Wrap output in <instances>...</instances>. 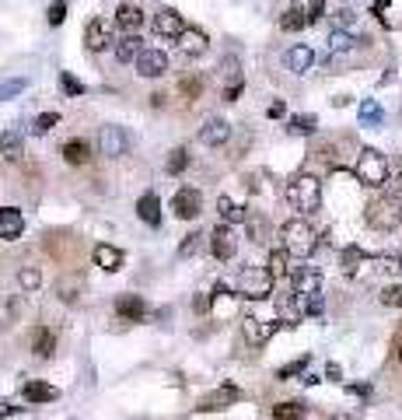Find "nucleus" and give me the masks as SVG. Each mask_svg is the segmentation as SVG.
I'll use <instances>...</instances> for the list:
<instances>
[{
  "label": "nucleus",
  "instance_id": "1",
  "mask_svg": "<svg viewBox=\"0 0 402 420\" xmlns=\"http://www.w3.org/2000/svg\"><path fill=\"white\" fill-rule=\"evenodd\" d=\"M283 196H287V203H291L294 210H301V214H315V210L322 207V182L315 175L301 172V175H294L291 182H287Z\"/></svg>",
  "mask_w": 402,
  "mask_h": 420
},
{
  "label": "nucleus",
  "instance_id": "2",
  "mask_svg": "<svg viewBox=\"0 0 402 420\" xmlns=\"http://www.w3.org/2000/svg\"><path fill=\"white\" fill-rule=\"evenodd\" d=\"M280 238H283V249L291 252L294 259H308V256L318 249V231H315L305 218L287 221V225L280 228Z\"/></svg>",
  "mask_w": 402,
  "mask_h": 420
},
{
  "label": "nucleus",
  "instance_id": "3",
  "mask_svg": "<svg viewBox=\"0 0 402 420\" xmlns=\"http://www.w3.org/2000/svg\"><path fill=\"white\" fill-rule=\"evenodd\" d=\"M388 169H392V162H388L381 151H374V147H364V151L357 154V165H354L357 179H361L367 189L388 186Z\"/></svg>",
  "mask_w": 402,
  "mask_h": 420
},
{
  "label": "nucleus",
  "instance_id": "4",
  "mask_svg": "<svg viewBox=\"0 0 402 420\" xmlns=\"http://www.w3.org/2000/svg\"><path fill=\"white\" fill-rule=\"evenodd\" d=\"M364 221L374 228V231H395L402 225V207H399V196L385 193V196H374L364 210Z\"/></svg>",
  "mask_w": 402,
  "mask_h": 420
},
{
  "label": "nucleus",
  "instance_id": "5",
  "mask_svg": "<svg viewBox=\"0 0 402 420\" xmlns=\"http://www.w3.org/2000/svg\"><path fill=\"white\" fill-rule=\"evenodd\" d=\"M273 274L262 267V270H245L242 274V284H238V294L242 298H249V301H262V298H269L273 294Z\"/></svg>",
  "mask_w": 402,
  "mask_h": 420
},
{
  "label": "nucleus",
  "instance_id": "6",
  "mask_svg": "<svg viewBox=\"0 0 402 420\" xmlns=\"http://www.w3.org/2000/svg\"><path fill=\"white\" fill-rule=\"evenodd\" d=\"M98 151H102L105 158H123V154L130 151L126 130H123V126H102V133H98Z\"/></svg>",
  "mask_w": 402,
  "mask_h": 420
},
{
  "label": "nucleus",
  "instance_id": "7",
  "mask_svg": "<svg viewBox=\"0 0 402 420\" xmlns=\"http://www.w3.org/2000/svg\"><path fill=\"white\" fill-rule=\"evenodd\" d=\"M154 32H157L161 39H168V42H175V39H182L186 21H182V15H179L175 8H161V11L154 15Z\"/></svg>",
  "mask_w": 402,
  "mask_h": 420
},
{
  "label": "nucleus",
  "instance_id": "8",
  "mask_svg": "<svg viewBox=\"0 0 402 420\" xmlns=\"http://www.w3.org/2000/svg\"><path fill=\"white\" fill-rule=\"evenodd\" d=\"M210 252H213L217 259H235V252H238L235 225H220V228H213V235H210Z\"/></svg>",
  "mask_w": 402,
  "mask_h": 420
},
{
  "label": "nucleus",
  "instance_id": "9",
  "mask_svg": "<svg viewBox=\"0 0 402 420\" xmlns=\"http://www.w3.org/2000/svg\"><path fill=\"white\" fill-rule=\"evenodd\" d=\"M291 277H294V294H298L301 301L322 294V274H318L315 267H298Z\"/></svg>",
  "mask_w": 402,
  "mask_h": 420
},
{
  "label": "nucleus",
  "instance_id": "10",
  "mask_svg": "<svg viewBox=\"0 0 402 420\" xmlns=\"http://www.w3.org/2000/svg\"><path fill=\"white\" fill-rule=\"evenodd\" d=\"M164 70H168L164 49H144L140 57H137V74H140V77H161Z\"/></svg>",
  "mask_w": 402,
  "mask_h": 420
},
{
  "label": "nucleus",
  "instance_id": "11",
  "mask_svg": "<svg viewBox=\"0 0 402 420\" xmlns=\"http://www.w3.org/2000/svg\"><path fill=\"white\" fill-rule=\"evenodd\" d=\"M200 207H203V196L196 189H179L175 200H171V210H175V218H182V221L200 218Z\"/></svg>",
  "mask_w": 402,
  "mask_h": 420
},
{
  "label": "nucleus",
  "instance_id": "12",
  "mask_svg": "<svg viewBox=\"0 0 402 420\" xmlns=\"http://www.w3.org/2000/svg\"><path fill=\"white\" fill-rule=\"evenodd\" d=\"M238 399H242V389H235V385H220V389H213L210 396L200 399V410H203V413H210V410H224V406H231V403H238Z\"/></svg>",
  "mask_w": 402,
  "mask_h": 420
},
{
  "label": "nucleus",
  "instance_id": "13",
  "mask_svg": "<svg viewBox=\"0 0 402 420\" xmlns=\"http://www.w3.org/2000/svg\"><path fill=\"white\" fill-rule=\"evenodd\" d=\"M21 231H25L21 210H15V207H0V238H4V242H15V238H21Z\"/></svg>",
  "mask_w": 402,
  "mask_h": 420
},
{
  "label": "nucleus",
  "instance_id": "14",
  "mask_svg": "<svg viewBox=\"0 0 402 420\" xmlns=\"http://www.w3.org/2000/svg\"><path fill=\"white\" fill-rule=\"evenodd\" d=\"M242 333H245V340L249 343H266L273 333H276V323H262V319H256V315H245L242 319Z\"/></svg>",
  "mask_w": 402,
  "mask_h": 420
},
{
  "label": "nucleus",
  "instance_id": "15",
  "mask_svg": "<svg viewBox=\"0 0 402 420\" xmlns=\"http://www.w3.org/2000/svg\"><path fill=\"white\" fill-rule=\"evenodd\" d=\"M84 46H88L91 52H102L105 46H112L108 25H105L102 18H91V21H88V28H84Z\"/></svg>",
  "mask_w": 402,
  "mask_h": 420
},
{
  "label": "nucleus",
  "instance_id": "16",
  "mask_svg": "<svg viewBox=\"0 0 402 420\" xmlns=\"http://www.w3.org/2000/svg\"><path fill=\"white\" fill-rule=\"evenodd\" d=\"M227 137H231V126H227L224 120H207L203 130H200V140L207 147H220V144H227Z\"/></svg>",
  "mask_w": 402,
  "mask_h": 420
},
{
  "label": "nucleus",
  "instance_id": "17",
  "mask_svg": "<svg viewBox=\"0 0 402 420\" xmlns=\"http://www.w3.org/2000/svg\"><path fill=\"white\" fill-rule=\"evenodd\" d=\"M140 52H144V39H140L137 32H126V35L116 42V60H119V64H133Z\"/></svg>",
  "mask_w": 402,
  "mask_h": 420
},
{
  "label": "nucleus",
  "instance_id": "18",
  "mask_svg": "<svg viewBox=\"0 0 402 420\" xmlns=\"http://www.w3.org/2000/svg\"><path fill=\"white\" fill-rule=\"evenodd\" d=\"M21 154H25V140H21L18 130L0 133V158H4V162H21Z\"/></svg>",
  "mask_w": 402,
  "mask_h": 420
},
{
  "label": "nucleus",
  "instance_id": "19",
  "mask_svg": "<svg viewBox=\"0 0 402 420\" xmlns=\"http://www.w3.org/2000/svg\"><path fill=\"white\" fill-rule=\"evenodd\" d=\"M137 214H140L144 225L157 228V225H161V200H157L154 193H144V196L137 200Z\"/></svg>",
  "mask_w": 402,
  "mask_h": 420
},
{
  "label": "nucleus",
  "instance_id": "20",
  "mask_svg": "<svg viewBox=\"0 0 402 420\" xmlns=\"http://www.w3.org/2000/svg\"><path fill=\"white\" fill-rule=\"evenodd\" d=\"M312 64H315L312 46H291V49H287V67H291L294 74H305Z\"/></svg>",
  "mask_w": 402,
  "mask_h": 420
},
{
  "label": "nucleus",
  "instance_id": "21",
  "mask_svg": "<svg viewBox=\"0 0 402 420\" xmlns=\"http://www.w3.org/2000/svg\"><path fill=\"white\" fill-rule=\"evenodd\" d=\"M144 312H147L144 298H137V294H119L116 298V315L119 319H140Z\"/></svg>",
  "mask_w": 402,
  "mask_h": 420
},
{
  "label": "nucleus",
  "instance_id": "22",
  "mask_svg": "<svg viewBox=\"0 0 402 420\" xmlns=\"http://www.w3.org/2000/svg\"><path fill=\"white\" fill-rule=\"evenodd\" d=\"M95 262H98L105 274H116V270L123 267V252H119L116 245H98V249H95Z\"/></svg>",
  "mask_w": 402,
  "mask_h": 420
},
{
  "label": "nucleus",
  "instance_id": "23",
  "mask_svg": "<svg viewBox=\"0 0 402 420\" xmlns=\"http://www.w3.org/2000/svg\"><path fill=\"white\" fill-rule=\"evenodd\" d=\"M179 46H182L186 57H203L210 42H207V35H203L200 28H186V32H182V39H179Z\"/></svg>",
  "mask_w": 402,
  "mask_h": 420
},
{
  "label": "nucleus",
  "instance_id": "24",
  "mask_svg": "<svg viewBox=\"0 0 402 420\" xmlns=\"http://www.w3.org/2000/svg\"><path fill=\"white\" fill-rule=\"evenodd\" d=\"M64 162H67V165H88V162H91L88 140H67V144H64Z\"/></svg>",
  "mask_w": 402,
  "mask_h": 420
},
{
  "label": "nucleus",
  "instance_id": "25",
  "mask_svg": "<svg viewBox=\"0 0 402 420\" xmlns=\"http://www.w3.org/2000/svg\"><path fill=\"white\" fill-rule=\"evenodd\" d=\"M238 291H227L224 284H217V291H213V312L217 315H231L235 312V305H238Z\"/></svg>",
  "mask_w": 402,
  "mask_h": 420
},
{
  "label": "nucleus",
  "instance_id": "26",
  "mask_svg": "<svg viewBox=\"0 0 402 420\" xmlns=\"http://www.w3.org/2000/svg\"><path fill=\"white\" fill-rule=\"evenodd\" d=\"M21 396H25L28 403H52V399L60 396V392H56L52 385H46V382H25Z\"/></svg>",
  "mask_w": 402,
  "mask_h": 420
},
{
  "label": "nucleus",
  "instance_id": "27",
  "mask_svg": "<svg viewBox=\"0 0 402 420\" xmlns=\"http://www.w3.org/2000/svg\"><path fill=\"white\" fill-rule=\"evenodd\" d=\"M217 210H220L224 225H242L245 221V207H238L231 196H217Z\"/></svg>",
  "mask_w": 402,
  "mask_h": 420
},
{
  "label": "nucleus",
  "instance_id": "28",
  "mask_svg": "<svg viewBox=\"0 0 402 420\" xmlns=\"http://www.w3.org/2000/svg\"><path fill=\"white\" fill-rule=\"evenodd\" d=\"M52 350H56V336H52L46 326H39V330L32 333V354H35V357H52Z\"/></svg>",
  "mask_w": 402,
  "mask_h": 420
},
{
  "label": "nucleus",
  "instance_id": "29",
  "mask_svg": "<svg viewBox=\"0 0 402 420\" xmlns=\"http://www.w3.org/2000/svg\"><path fill=\"white\" fill-rule=\"evenodd\" d=\"M116 21H119L126 32H137V28L144 25V11H140L137 4H119V11H116Z\"/></svg>",
  "mask_w": 402,
  "mask_h": 420
},
{
  "label": "nucleus",
  "instance_id": "30",
  "mask_svg": "<svg viewBox=\"0 0 402 420\" xmlns=\"http://www.w3.org/2000/svg\"><path fill=\"white\" fill-rule=\"evenodd\" d=\"M287 262H291V252H287V249H273V252H269V259H266V270H269V274L280 280L287 270H291Z\"/></svg>",
  "mask_w": 402,
  "mask_h": 420
},
{
  "label": "nucleus",
  "instance_id": "31",
  "mask_svg": "<svg viewBox=\"0 0 402 420\" xmlns=\"http://www.w3.org/2000/svg\"><path fill=\"white\" fill-rule=\"evenodd\" d=\"M364 249H357V245H350V249H343V274H347V277H354L361 267H364Z\"/></svg>",
  "mask_w": 402,
  "mask_h": 420
},
{
  "label": "nucleus",
  "instance_id": "32",
  "mask_svg": "<svg viewBox=\"0 0 402 420\" xmlns=\"http://www.w3.org/2000/svg\"><path fill=\"white\" fill-rule=\"evenodd\" d=\"M305 25H308V15H305L301 8L283 11V18H280V28H283V32H301Z\"/></svg>",
  "mask_w": 402,
  "mask_h": 420
},
{
  "label": "nucleus",
  "instance_id": "33",
  "mask_svg": "<svg viewBox=\"0 0 402 420\" xmlns=\"http://www.w3.org/2000/svg\"><path fill=\"white\" fill-rule=\"evenodd\" d=\"M381 120H385L381 105H378L374 98H364V102H361V123H364V126H378Z\"/></svg>",
  "mask_w": 402,
  "mask_h": 420
},
{
  "label": "nucleus",
  "instance_id": "34",
  "mask_svg": "<svg viewBox=\"0 0 402 420\" xmlns=\"http://www.w3.org/2000/svg\"><path fill=\"white\" fill-rule=\"evenodd\" d=\"M301 417H305V403H298V399L273 406V420H301Z\"/></svg>",
  "mask_w": 402,
  "mask_h": 420
},
{
  "label": "nucleus",
  "instance_id": "35",
  "mask_svg": "<svg viewBox=\"0 0 402 420\" xmlns=\"http://www.w3.org/2000/svg\"><path fill=\"white\" fill-rule=\"evenodd\" d=\"M357 46V39L347 32V28H332V35H329V49L332 52H347V49H354Z\"/></svg>",
  "mask_w": 402,
  "mask_h": 420
},
{
  "label": "nucleus",
  "instance_id": "36",
  "mask_svg": "<svg viewBox=\"0 0 402 420\" xmlns=\"http://www.w3.org/2000/svg\"><path fill=\"white\" fill-rule=\"evenodd\" d=\"M186 165H189V151H186V147H175V151H171V158L164 162L168 175H182V172H186Z\"/></svg>",
  "mask_w": 402,
  "mask_h": 420
},
{
  "label": "nucleus",
  "instance_id": "37",
  "mask_svg": "<svg viewBox=\"0 0 402 420\" xmlns=\"http://www.w3.org/2000/svg\"><path fill=\"white\" fill-rule=\"evenodd\" d=\"M179 88H182V95H186L189 102H196V98L203 95V77H200V74H186V77L179 81Z\"/></svg>",
  "mask_w": 402,
  "mask_h": 420
},
{
  "label": "nucleus",
  "instance_id": "38",
  "mask_svg": "<svg viewBox=\"0 0 402 420\" xmlns=\"http://www.w3.org/2000/svg\"><path fill=\"white\" fill-rule=\"evenodd\" d=\"M388 193L402 196V154L392 158V169H388Z\"/></svg>",
  "mask_w": 402,
  "mask_h": 420
},
{
  "label": "nucleus",
  "instance_id": "39",
  "mask_svg": "<svg viewBox=\"0 0 402 420\" xmlns=\"http://www.w3.org/2000/svg\"><path fill=\"white\" fill-rule=\"evenodd\" d=\"M378 267L385 270V274H399L402 270V252L395 249V252H381L378 256Z\"/></svg>",
  "mask_w": 402,
  "mask_h": 420
},
{
  "label": "nucleus",
  "instance_id": "40",
  "mask_svg": "<svg viewBox=\"0 0 402 420\" xmlns=\"http://www.w3.org/2000/svg\"><path fill=\"white\" fill-rule=\"evenodd\" d=\"M315 126H318L315 116H294L291 120V133H315Z\"/></svg>",
  "mask_w": 402,
  "mask_h": 420
},
{
  "label": "nucleus",
  "instance_id": "41",
  "mask_svg": "<svg viewBox=\"0 0 402 420\" xmlns=\"http://www.w3.org/2000/svg\"><path fill=\"white\" fill-rule=\"evenodd\" d=\"M381 305H388V308H402V287H399V284L385 287V291H381Z\"/></svg>",
  "mask_w": 402,
  "mask_h": 420
},
{
  "label": "nucleus",
  "instance_id": "42",
  "mask_svg": "<svg viewBox=\"0 0 402 420\" xmlns=\"http://www.w3.org/2000/svg\"><path fill=\"white\" fill-rule=\"evenodd\" d=\"M56 123H60V116H56V113H42V116L35 120V126H32V130H35V133L42 137V133H49V130H52Z\"/></svg>",
  "mask_w": 402,
  "mask_h": 420
},
{
  "label": "nucleus",
  "instance_id": "43",
  "mask_svg": "<svg viewBox=\"0 0 402 420\" xmlns=\"http://www.w3.org/2000/svg\"><path fill=\"white\" fill-rule=\"evenodd\" d=\"M305 368H308V357H298V361H291L287 368H280V372H276V379H291V375H301Z\"/></svg>",
  "mask_w": 402,
  "mask_h": 420
},
{
  "label": "nucleus",
  "instance_id": "44",
  "mask_svg": "<svg viewBox=\"0 0 402 420\" xmlns=\"http://www.w3.org/2000/svg\"><path fill=\"white\" fill-rule=\"evenodd\" d=\"M220 74L231 81V84H238V57H224V64H220Z\"/></svg>",
  "mask_w": 402,
  "mask_h": 420
},
{
  "label": "nucleus",
  "instance_id": "45",
  "mask_svg": "<svg viewBox=\"0 0 402 420\" xmlns=\"http://www.w3.org/2000/svg\"><path fill=\"white\" fill-rule=\"evenodd\" d=\"M354 21H357V15H354L350 8H339V11L332 15V25H336V28H350Z\"/></svg>",
  "mask_w": 402,
  "mask_h": 420
},
{
  "label": "nucleus",
  "instance_id": "46",
  "mask_svg": "<svg viewBox=\"0 0 402 420\" xmlns=\"http://www.w3.org/2000/svg\"><path fill=\"white\" fill-rule=\"evenodd\" d=\"M18 280H21V287H25V291H35V287L42 284V274H39V270H21V274H18Z\"/></svg>",
  "mask_w": 402,
  "mask_h": 420
},
{
  "label": "nucleus",
  "instance_id": "47",
  "mask_svg": "<svg viewBox=\"0 0 402 420\" xmlns=\"http://www.w3.org/2000/svg\"><path fill=\"white\" fill-rule=\"evenodd\" d=\"M46 18H49V25H64V18H67V4H64V0H56Z\"/></svg>",
  "mask_w": 402,
  "mask_h": 420
},
{
  "label": "nucleus",
  "instance_id": "48",
  "mask_svg": "<svg viewBox=\"0 0 402 420\" xmlns=\"http://www.w3.org/2000/svg\"><path fill=\"white\" fill-rule=\"evenodd\" d=\"M60 88H64L67 95H84V84H81L77 77H70V74H64V77H60Z\"/></svg>",
  "mask_w": 402,
  "mask_h": 420
},
{
  "label": "nucleus",
  "instance_id": "49",
  "mask_svg": "<svg viewBox=\"0 0 402 420\" xmlns=\"http://www.w3.org/2000/svg\"><path fill=\"white\" fill-rule=\"evenodd\" d=\"M322 11H325V0H308V8H305V15H308V25H315V21L322 18Z\"/></svg>",
  "mask_w": 402,
  "mask_h": 420
},
{
  "label": "nucleus",
  "instance_id": "50",
  "mask_svg": "<svg viewBox=\"0 0 402 420\" xmlns=\"http://www.w3.org/2000/svg\"><path fill=\"white\" fill-rule=\"evenodd\" d=\"M25 77L21 81H8V84H0V102H4V98H11V95H18V91H25Z\"/></svg>",
  "mask_w": 402,
  "mask_h": 420
},
{
  "label": "nucleus",
  "instance_id": "51",
  "mask_svg": "<svg viewBox=\"0 0 402 420\" xmlns=\"http://www.w3.org/2000/svg\"><path fill=\"white\" fill-rule=\"evenodd\" d=\"M283 113H287V105H283V102H273L269 109H266V116H269V120H280Z\"/></svg>",
  "mask_w": 402,
  "mask_h": 420
},
{
  "label": "nucleus",
  "instance_id": "52",
  "mask_svg": "<svg viewBox=\"0 0 402 420\" xmlns=\"http://www.w3.org/2000/svg\"><path fill=\"white\" fill-rule=\"evenodd\" d=\"M60 298H64V301H74V298H77V294H74V284H70V280H64V284H60Z\"/></svg>",
  "mask_w": 402,
  "mask_h": 420
},
{
  "label": "nucleus",
  "instance_id": "53",
  "mask_svg": "<svg viewBox=\"0 0 402 420\" xmlns=\"http://www.w3.org/2000/svg\"><path fill=\"white\" fill-rule=\"evenodd\" d=\"M196 238H200V235H189V238L182 242V249H179V252H182V256H189V252H196Z\"/></svg>",
  "mask_w": 402,
  "mask_h": 420
},
{
  "label": "nucleus",
  "instance_id": "54",
  "mask_svg": "<svg viewBox=\"0 0 402 420\" xmlns=\"http://www.w3.org/2000/svg\"><path fill=\"white\" fill-rule=\"evenodd\" d=\"M238 95H242V81H238V84H231V88L224 91V102H235Z\"/></svg>",
  "mask_w": 402,
  "mask_h": 420
},
{
  "label": "nucleus",
  "instance_id": "55",
  "mask_svg": "<svg viewBox=\"0 0 402 420\" xmlns=\"http://www.w3.org/2000/svg\"><path fill=\"white\" fill-rule=\"evenodd\" d=\"M18 413V406H11V403H0V420H4V417H15Z\"/></svg>",
  "mask_w": 402,
  "mask_h": 420
},
{
  "label": "nucleus",
  "instance_id": "56",
  "mask_svg": "<svg viewBox=\"0 0 402 420\" xmlns=\"http://www.w3.org/2000/svg\"><path fill=\"white\" fill-rule=\"evenodd\" d=\"M210 308V298L207 294H196V312H207Z\"/></svg>",
  "mask_w": 402,
  "mask_h": 420
},
{
  "label": "nucleus",
  "instance_id": "57",
  "mask_svg": "<svg viewBox=\"0 0 402 420\" xmlns=\"http://www.w3.org/2000/svg\"><path fill=\"white\" fill-rule=\"evenodd\" d=\"M329 420H354V417H347V413H336V417H329Z\"/></svg>",
  "mask_w": 402,
  "mask_h": 420
},
{
  "label": "nucleus",
  "instance_id": "58",
  "mask_svg": "<svg viewBox=\"0 0 402 420\" xmlns=\"http://www.w3.org/2000/svg\"><path fill=\"white\" fill-rule=\"evenodd\" d=\"M399 361H402V347H399Z\"/></svg>",
  "mask_w": 402,
  "mask_h": 420
}]
</instances>
